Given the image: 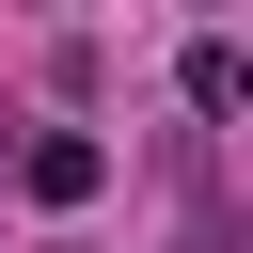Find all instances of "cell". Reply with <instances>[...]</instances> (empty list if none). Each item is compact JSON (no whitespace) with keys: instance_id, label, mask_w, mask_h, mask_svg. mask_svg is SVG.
<instances>
[{"instance_id":"obj_1","label":"cell","mask_w":253,"mask_h":253,"mask_svg":"<svg viewBox=\"0 0 253 253\" xmlns=\"http://www.w3.org/2000/svg\"><path fill=\"white\" fill-rule=\"evenodd\" d=\"M16 190H32V206H95V190H111V142H95V126H32V142H16Z\"/></svg>"},{"instance_id":"obj_2","label":"cell","mask_w":253,"mask_h":253,"mask_svg":"<svg viewBox=\"0 0 253 253\" xmlns=\"http://www.w3.org/2000/svg\"><path fill=\"white\" fill-rule=\"evenodd\" d=\"M174 79H190V111H206V126H221V111H237V95H253V47H237V32H206V47H190V63H174Z\"/></svg>"}]
</instances>
